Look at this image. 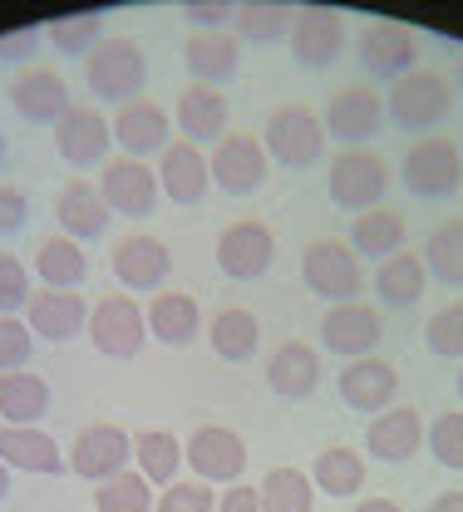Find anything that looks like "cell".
Masks as SVG:
<instances>
[{"label": "cell", "instance_id": "cell-1", "mask_svg": "<svg viewBox=\"0 0 463 512\" xmlns=\"http://www.w3.org/2000/svg\"><path fill=\"white\" fill-rule=\"evenodd\" d=\"M84 79H89V94L104 99V104H133L143 99V84H148V55L143 45L129 35H104V45L84 60Z\"/></svg>", "mask_w": 463, "mask_h": 512}, {"label": "cell", "instance_id": "cell-2", "mask_svg": "<svg viewBox=\"0 0 463 512\" xmlns=\"http://www.w3.org/2000/svg\"><path fill=\"white\" fill-rule=\"evenodd\" d=\"M385 114L399 133H429L454 114V79H444L439 69H414L390 84Z\"/></svg>", "mask_w": 463, "mask_h": 512}, {"label": "cell", "instance_id": "cell-3", "mask_svg": "<svg viewBox=\"0 0 463 512\" xmlns=\"http://www.w3.org/2000/svg\"><path fill=\"white\" fill-rule=\"evenodd\" d=\"M326 192L340 212H355V217L375 212V207H385L380 197L390 192V163L375 148H340L326 173Z\"/></svg>", "mask_w": 463, "mask_h": 512}, {"label": "cell", "instance_id": "cell-4", "mask_svg": "<svg viewBox=\"0 0 463 512\" xmlns=\"http://www.w3.org/2000/svg\"><path fill=\"white\" fill-rule=\"evenodd\" d=\"M399 183L419 202H444L463 188V153L449 138H414L399 163Z\"/></svg>", "mask_w": 463, "mask_h": 512}, {"label": "cell", "instance_id": "cell-5", "mask_svg": "<svg viewBox=\"0 0 463 512\" xmlns=\"http://www.w3.org/2000/svg\"><path fill=\"white\" fill-rule=\"evenodd\" d=\"M262 148L271 163L301 173L326 153V124H321V114H311V104H281L266 114Z\"/></svg>", "mask_w": 463, "mask_h": 512}, {"label": "cell", "instance_id": "cell-6", "mask_svg": "<svg viewBox=\"0 0 463 512\" xmlns=\"http://www.w3.org/2000/svg\"><path fill=\"white\" fill-rule=\"evenodd\" d=\"M301 281H306L311 296L340 306V301H360V291H365L370 276L360 271V256L350 252V242L321 237V242H311L301 252Z\"/></svg>", "mask_w": 463, "mask_h": 512}, {"label": "cell", "instance_id": "cell-7", "mask_svg": "<svg viewBox=\"0 0 463 512\" xmlns=\"http://www.w3.org/2000/svg\"><path fill=\"white\" fill-rule=\"evenodd\" d=\"M355 60L370 79H404L419 69V35L399 20H370L355 40Z\"/></svg>", "mask_w": 463, "mask_h": 512}, {"label": "cell", "instance_id": "cell-8", "mask_svg": "<svg viewBox=\"0 0 463 512\" xmlns=\"http://www.w3.org/2000/svg\"><path fill=\"white\" fill-rule=\"evenodd\" d=\"M321 124L331 138H340L345 148H365L380 128H385V94L375 84H345L335 89Z\"/></svg>", "mask_w": 463, "mask_h": 512}, {"label": "cell", "instance_id": "cell-9", "mask_svg": "<svg viewBox=\"0 0 463 512\" xmlns=\"http://www.w3.org/2000/svg\"><path fill=\"white\" fill-rule=\"evenodd\" d=\"M286 45H291V60L301 69H331L345 55V15L331 5H301Z\"/></svg>", "mask_w": 463, "mask_h": 512}, {"label": "cell", "instance_id": "cell-10", "mask_svg": "<svg viewBox=\"0 0 463 512\" xmlns=\"http://www.w3.org/2000/svg\"><path fill=\"white\" fill-rule=\"evenodd\" d=\"M148 316L133 306V296H104L99 306H89V340L99 355L109 360H133L143 350Z\"/></svg>", "mask_w": 463, "mask_h": 512}, {"label": "cell", "instance_id": "cell-11", "mask_svg": "<svg viewBox=\"0 0 463 512\" xmlns=\"http://www.w3.org/2000/svg\"><path fill=\"white\" fill-rule=\"evenodd\" d=\"M380 340H385V320H380L375 306H365V301H340V306H331V311L321 316V345H326L331 355H345V365L375 355Z\"/></svg>", "mask_w": 463, "mask_h": 512}, {"label": "cell", "instance_id": "cell-12", "mask_svg": "<svg viewBox=\"0 0 463 512\" xmlns=\"http://www.w3.org/2000/svg\"><path fill=\"white\" fill-rule=\"evenodd\" d=\"M276 261V232L247 217V222H232L222 237H217V271L232 276V281H257L271 271Z\"/></svg>", "mask_w": 463, "mask_h": 512}, {"label": "cell", "instance_id": "cell-13", "mask_svg": "<svg viewBox=\"0 0 463 512\" xmlns=\"http://www.w3.org/2000/svg\"><path fill=\"white\" fill-rule=\"evenodd\" d=\"M207 168H212V183L232 197H247L266 183V148L252 133H222L217 148L207 153Z\"/></svg>", "mask_w": 463, "mask_h": 512}, {"label": "cell", "instance_id": "cell-14", "mask_svg": "<svg viewBox=\"0 0 463 512\" xmlns=\"http://www.w3.org/2000/svg\"><path fill=\"white\" fill-rule=\"evenodd\" d=\"M99 192H104L109 212L143 222V217H153L163 188H158V178H153V168L143 158H109L104 173H99Z\"/></svg>", "mask_w": 463, "mask_h": 512}, {"label": "cell", "instance_id": "cell-15", "mask_svg": "<svg viewBox=\"0 0 463 512\" xmlns=\"http://www.w3.org/2000/svg\"><path fill=\"white\" fill-rule=\"evenodd\" d=\"M188 453V463H193V473H198L202 483H242V473H247V444H242V434L237 429H222V424H207L193 434V444L183 448Z\"/></svg>", "mask_w": 463, "mask_h": 512}, {"label": "cell", "instance_id": "cell-16", "mask_svg": "<svg viewBox=\"0 0 463 512\" xmlns=\"http://www.w3.org/2000/svg\"><path fill=\"white\" fill-rule=\"evenodd\" d=\"M340 399H345V409H355V414H380V409H390L399 394V370L390 360H380V355H365V360H350L345 370H340Z\"/></svg>", "mask_w": 463, "mask_h": 512}, {"label": "cell", "instance_id": "cell-17", "mask_svg": "<svg viewBox=\"0 0 463 512\" xmlns=\"http://www.w3.org/2000/svg\"><path fill=\"white\" fill-rule=\"evenodd\" d=\"M158 188L168 202L178 207H198L207 188H212V168H207V153L188 138H173L163 148V163H158Z\"/></svg>", "mask_w": 463, "mask_h": 512}, {"label": "cell", "instance_id": "cell-18", "mask_svg": "<svg viewBox=\"0 0 463 512\" xmlns=\"http://www.w3.org/2000/svg\"><path fill=\"white\" fill-rule=\"evenodd\" d=\"M133 458V439L119 429V424H89L79 439H74V453H69V468L89 483H104L114 473H124V463Z\"/></svg>", "mask_w": 463, "mask_h": 512}, {"label": "cell", "instance_id": "cell-19", "mask_svg": "<svg viewBox=\"0 0 463 512\" xmlns=\"http://www.w3.org/2000/svg\"><path fill=\"white\" fill-rule=\"evenodd\" d=\"M10 109L25 119V124H60L69 109V84L55 69H20V79L10 84Z\"/></svg>", "mask_w": 463, "mask_h": 512}, {"label": "cell", "instance_id": "cell-20", "mask_svg": "<svg viewBox=\"0 0 463 512\" xmlns=\"http://www.w3.org/2000/svg\"><path fill=\"white\" fill-rule=\"evenodd\" d=\"M109 143H114V128L94 109H69L55 124V148L69 168H99L109 158Z\"/></svg>", "mask_w": 463, "mask_h": 512}, {"label": "cell", "instance_id": "cell-21", "mask_svg": "<svg viewBox=\"0 0 463 512\" xmlns=\"http://www.w3.org/2000/svg\"><path fill=\"white\" fill-rule=\"evenodd\" d=\"M25 325H30L40 340L65 345V340L89 330V306L79 301V291H50V286H40V291L30 296V306H25Z\"/></svg>", "mask_w": 463, "mask_h": 512}, {"label": "cell", "instance_id": "cell-22", "mask_svg": "<svg viewBox=\"0 0 463 512\" xmlns=\"http://www.w3.org/2000/svg\"><path fill=\"white\" fill-rule=\"evenodd\" d=\"M183 64L193 74V84H207V89H227L242 69V40L232 30H212V35H193L183 45Z\"/></svg>", "mask_w": 463, "mask_h": 512}, {"label": "cell", "instance_id": "cell-23", "mask_svg": "<svg viewBox=\"0 0 463 512\" xmlns=\"http://www.w3.org/2000/svg\"><path fill=\"white\" fill-rule=\"evenodd\" d=\"M114 276L129 286V291H153L173 276V252L168 242L148 237V232H133L114 247Z\"/></svg>", "mask_w": 463, "mask_h": 512}, {"label": "cell", "instance_id": "cell-24", "mask_svg": "<svg viewBox=\"0 0 463 512\" xmlns=\"http://www.w3.org/2000/svg\"><path fill=\"white\" fill-rule=\"evenodd\" d=\"M365 448H370L380 463L414 458V453L424 448V419H419V409H409V404L380 409V414L370 419V429H365Z\"/></svg>", "mask_w": 463, "mask_h": 512}, {"label": "cell", "instance_id": "cell-25", "mask_svg": "<svg viewBox=\"0 0 463 512\" xmlns=\"http://www.w3.org/2000/svg\"><path fill=\"white\" fill-rule=\"evenodd\" d=\"M55 217H60V232H65L69 242H94V237H104L109 232V202H104V192L99 183H69L60 188L55 197Z\"/></svg>", "mask_w": 463, "mask_h": 512}, {"label": "cell", "instance_id": "cell-26", "mask_svg": "<svg viewBox=\"0 0 463 512\" xmlns=\"http://www.w3.org/2000/svg\"><path fill=\"white\" fill-rule=\"evenodd\" d=\"M173 119L153 104V99H133L114 114V143L129 153V158H148V153H163L173 138Z\"/></svg>", "mask_w": 463, "mask_h": 512}, {"label": "cell", "instance_id": "cell-27", "mask_svg": "<svg viewBox=\"0 0 463 512\" xmlns=\"http://www.w3.org/2000/svg\"><path fill=\"white\" fill-rule=\"evenodd\" d=\"M370 286H375L380 306L409 311V306H419V296H424V286H429V266H424V256L395 252V256H385V261L375 266Z\"/></svg>", "mask_w": 463, "mask_h": 512}, {"label": "cell", "instance_id": "cell-28", "mask_svg": "<svg viewBox=\"0 0 463 512\" xmlns=\"http://www.w3.org/2000/svg\"><path fill=\"white\" fill-rule=\"evenodd\" d=\"M0 463L5 468H20V473H65V453L50 434H40L35 424H5L0 429Z\"/></svg>", "mask_w": 463, "mask_h": 512}, {"label": "cell", "instance_id": "cell-29", "mask_svg": "<svg viewBox=\"0 0 463 512\" xmlns=\"http://www.w3.org/2000/svg\"><path fill=\"white\" fill-rule=\"evenodd\" d=\"M266 384L281 394V399H311L316 384H321V355L306 345V340H286L271 365H266Z\"/></svg>", "mask_w": 463, "mask_h": 512}, {"label": "cell", "instance_id": "cell-30", "mask_svg": "<svg viewBox=\"0 0 463 512\" xmlns=\"http://www.w3.org/2000/svg\"><path fill=\"white\" fill-rule=\"evenodd\" d=\"M178 128L188 143H212L227 133V94L222 89H207V84H188L178 94Z\"/></svg>", "mask_w": 463, "mask_h": 512}, {"label": "cell", "instance_id": "cell-31", "mask_svg": "<svg viewBox=\"0 0 463 512\" xmlns=\"http://www.w3.org/2000/svg\"><path fill=\"white\" fill-rule=\"evenodd\" d=\"M50 384L40 380L35 370H15V375H0V419L5 424H40L50 414Z\"/></svg>", "mask_w": 463, "mask_h": 512}, {"label": "cell", "instance_id": "cell-32", "mask_svg": "<svg viewBox=\"0 0 463 512\" xmlns=\"http://www.w3.org/2000/svg\"><path fill=\"white\" fill-rule=\"evenodd\" d=\"M143 316H148L153 340H163V345H193V335H198V301L188 291H158Z\"/></svg>", "mask_w": 463, "mask_h": 512}, {"label": "cell", "instance_id": "cell-33", "mask_svg": "<svg viewBox=\"0 0 463 512\" xmlns=\"http://www.w3.org/2000/svg\"><path fill=\"white\" fill-rule=\"evenodd\" d=\"M291 20H296V10L281 5V0H247V5L232 10V30H237L242 45H276V40H286Z\"/></svg>", "mask_w": 463, "mask_h": 512}, {"label": "cell", "instance_id": "cell-34", "mask_svg": "<svg viewBox=\"0 0 463 512\" xmlns=\"http://www.w3.org/2000/svg\"><path fill=\"white\" fill-rule=\"evenodd\" d=\"M207 335H212V350H217L227 365L252 360L257 345H262V325H257V316H252L247 306H227V311H217Z\"/></svg>", "mask_w": 463, "mask_h": 512}, {"label": "cell", "instance_id": "cell-35", "mask_svg": "<svg viewBox=\"0 0 463 512\" xmlns=\"http://www.w3.org/2000/svg\"><path fill=\"white\" fill-rule=\"evenodd\" d=\"M350 252L355 256H375V261L404 252V217L390 212V207L360 212V217L350 222Z\"/></svg>", "mask_w": 463, "mask_h": 512}, {"label": "cell", "instance_id": "cell-36", "mask_svg": "<svg viewBox=\"0 0 463 512\" xmlns=\"http://www.w3.org/2000/svg\"><path fill=\"white\" fill-rule=\"evenodd\" d=\"M35 271H40V281L50 286V291H79V281L89 276V256L79 242H69V237H50V242H40V252H35Z\"/></svg>", "mask_w": 463, "mask_h": 512}, {"label": "cell", "instance_id": "cell-37", "mask_svg": "<svg viewBox=\"0 0 463 512\" xmlns=\"http://www.w3.org/2000/svg\"><path fill=\"white\" fill-rule=\"evenodd\" d=\"M183 444L168 434V429H143L138 439H133V463H138V473L148 478V483H178V468H183Z\"/></svg>", "mask_w": 463, "mask_h": 512}, {"label": "cell", "instance_id": "cell-38", "mask_svg": "<svg viewBox=\"0 0 463 512\" xmlns=\"http://www.w3.org/2000/svg\"><path fill=\"white\" fill-rule=\"evenodd\" d=\"M424 266L434 281H444L449 291H463V217H449L429 232L424 242Z\"/></svg>", "mask_w": 463, "mask_h": 512}, {"label": "cell", "instance_id": "cell-39", "mask_svg": "<svg viewBox=\"0 0 463 512\" xmlns=\"http://www.w3.org/2000/svg\"><path fill=\"white\" fill-rule=\"evenodd\" d=\"M311 483H316V493H326V498H350V493L365 488V458H360L355 448H326V453L311 463Z\"/></svg>", "mask_w": 463, "mask_h": 512}, {"label": "cell", "instance_id": "cell-40", "mask_svg": "<svg viewBox=\"0 0 463 512\" xmlns=\"http://www.w3.org/2000/svg\"><path fill=\"white\" fill-rule=\"evenodd\" d=\"M45 40L65 55V60H89L99 45H104V15L99 10H84V15H60L45 25Z\"/></svg>", "mask_w": 463, "mask_h": 512}, {"label": "cell", "instance_id": "cell-41", "mask_svg": "<svg viewBox=\"0 0 463 512\" xmlns=\"http://www.w3.org/2000/svg\"><path fill=\"white\" fill-rule=\"evenodd\" d=\"M257 493L262 512H316V483L301 468H271Z\"/></svg>", "mask_w": 463, "mask_h": 512}, {"label": "cell", "instance_id": "cell-42", "mask_svg": "<svg viewBox=\"0 0 463 512\" xmlns=\"http://www.w3.org/2000/svg\"><path fill=\"white\" fill-rule=\"evenodd\" d=\"M94 512H153V483L138 468L114 473L94 488Z\"/></svg>", "mask_w": 463, "mask_h": 512}, {"label": "cell", "instance_id": "cell-43", "mask_svg": "<svg viewBox=\"0 0 463 512\" xmlns=\"http://www.w3.org/2000/svg\"><path fill=\"white\" fill-rule=\"evenodd\" d=\"M424 434H429V453H434V463H439V468H449V473H463V409L439 414Z\"/></svg>", "mask_w": 463, "mask_h": 512}, {"label": "cell", "instance_id": "cell-44", "mask_svg": "<svg viewBox=\"0 0 463 512\" xmlns=\"http://www.w3.org/2000/svg\"><path fill=\"white\" fill-rule=\"evenodd\" d=\"M424 345H429L439 360H463V301L444 306L439 316H429V325H424Z\"/></svg>", "mask_w": 463, "mask_h": 512}, {"label": "cell", "instance_id": "cell-45", "mask_svg": "<svg viewBox=\"0 0 463 512\" xmlns=\"http://www.w3.org/2000/svg\"><path fill=\"white\" fill-rule=\"evenodd\" d=\"M35 355V330L15 316H0V375H15L25 370Z\"/></svg>", "mask_w": 463, "mask_h": 512}, {"label": "cell", "instance_id": "cell-46", "mask_svg": "<svg viewBox=\"0 0 463 512\" xmlns=\"http://www.w3.org/2000/svg\"><path fill=\"white\" fill-rule=\"evenodd\" d=\"M30 276H25V261L15 252H0V316H15L30 306Z\"/></svg>", "mask_w": 463, "mask_h": 512}, {"label": "cell", "instance_id": "cell-47", "mask_svg": "<svg viewBox=\"0 0 463 512\" xmlns=\"http://www.w3.org/2000/svg\"><path fill=\"white\" fill-rule=\"evenodd\" d=\"M158 512H217V493L212 483H168L163 498H158Z\"/></svg>", "mask_w": 463, "mask_h": 512}, {"label": "cell", "instance_id": "cell-48", "mask_svg": "<svg viewBox=\"0 0 463 512\" xmlns=\"http://www.w3.org/2000/svg\"><path fill=\"white\" fill-rule=\"evenodd\" d=\"M45 45V25H20L0 35V64H25L35 60V50Z\"/></svg>", "mask_w": 463, "mask_h": 512}, {"label": "cell", "instance_id": "cell-49", "mask_svg": "<svg viewBox=\"0 0 463 512\" xmlns=\"http://www.w3.org/2000/svg\"><path fill=\"white\" fill-rule=\"evenodd\" d=\"M30 222V197L10 183H0V237H15Z\"/></svg>", "mask_w": 463, "mask_h": 512}, {"label": "cell", "instance_id": "cell-50", "mask_svg": "<svg viewBox=\"0 0 463 512\" xmlns=\"http://www.w3.org/2000/svg\"><path fill=\"white\" fill-rule=\"evenodd\" d=\"M183 15H188V25L202 30V35H212V30H227V25H232V5H227V0H198V5H188Z\"/></svg>", "mask_w": 463, "mask_h": 512}, {"label": "cell", "instance_id": "cell-51", "mask_svg": "<svg viewBox=\"0 0 463 512\" xmlns=\"http://www.w3.org/2000/svg\"><path fill=\"white\" fill-rule=\"evenodd\" d=\"M217 512H262V493L247 488V483H232V488L217 498Z\"/></svg>", "mask_w": 463, "mask_h": 512}, {"label": "cell", "instance_id": "cell-52", "mask_svg": "<svg viewBox=\"0 0 463 512\" xmlns=\"http://www.w3.org/2000/svg\"><path fill=\"white\" fill-rule=\"evenodd\" d=\"M429 512H463V493H439L429 503Z\"/></svg>", "mask_w": 463, "mask_h": 512}, {"label": "cell", "instance_id": "cell-53", "mask_svg": "<svg viewBox=\"0 0 463 512\" xmlns=\"http://www.w3.org/2000/svg\"><path fill=\"white\" fill-rule=\"evenodd\" d=\"M355 512H404V508H399V503H390V498H365Z\"/></svg>", "mask_w": 463, "mask_h": 512}, {"label": "cell", "instance_id": "cell-54", "mask_svg": "<svg viewBox=\"0 0 463 512\" xmlns=\"http://www.w3.org/2000/svg\"><path fill=\"white\" fill-rule=\"evenodd\" d=\"M0 498H10V468L0 463Z\"/></svg>", "mask_w": 463, "mask_h": 512}, {"label": "cell", "instance_id": "cell-55", "mask_svg": "<svg viewBox=\"0 0 463 512\" xmlns=\"http://www.w3.org/2000/svg\"><path fill=\"white\" fill-rule=\"evenodd\" d=\"M5 158H10V138L0 133V163H5Z\"/></svg>", "mask_w": 463, "mask_h": 512}, {"label": "cell", "instance_id": "cell-56", "mask_svg": "<svg viewBox=\"0 0 463 512\" xmlns=\"http://www.w3.org/2000/svg\"><path fill=\"white\" fill-rule=\"evenodd\" d=\"M454 89H459V94H463V64H459V74H454Z\"/></svg>", "mask_w": 463, "mask_h": 512}, {"label": "cell", "instance_id": "cell-57", "mask_svg": "<svg viewBox=\"0 0 463 512\" xmlns=\"http://www.w3.org/2000/svg\"><path fill=\"white\" fill-rule=\"evenodd\" d=\"M459 399H463V370H459Z\"/></svg>", "mask_w": 463, "mask_h": 512}]
</instances>
